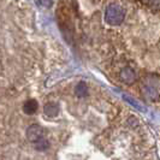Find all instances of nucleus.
Here are the masks:
<instances>
[{"label": "nucleus", "instance_id": "obj_8", "mask_svg": "<svg viewBox=\"0 0 160 160\" xmlns=\"http://www.w3.org/2000/svg\"><path fill=\"white\" fill-rule=\"evenodd\" d=\"M141 4H144V5H148L149 8H153L155 10H159L160 8V1H143Z\"/></svg>", "mask_w": 160, "mask_h": 160}, {"label": "nucleus", "instance_id": "obj_7", "mask_svg": "<svg viewBox=\"0 0 160 160\" xmlns=\"http://www.w3.org/2000/svg\"><path fill=\"white\" fill-rule=\"evenodd\" d=\"M34 147H35V149H38V151H45V149H47L48 147H49V143H48L47 140H45V138H41L39 140L38 142H35L34 143Z\"/></svg>", "mask_w": 160, "mask_h": 160}, {"label": "nucleus", "instance_id": "obj_2", "mask_svg": "<svg viewBox=\"0 0 160 160\" xmlns=\"http://www.w3.org/2000/svg\"><path fill=\"white\" fill-rule=\"evenodd\" d=\"M43 134H45V130H43V128L41 125H39V124H32L27 130V138L30 142L35 143L39 140L43 138Z\"/></svg>", "mask_w": 160, "mask_h": 160}, {"label": "nucleus", "instance_id": "obj_3", "mask_svg": "<svg viewBox=\"0 0 160 160\" xmlns=\"http://www.w3.org/2000/svg\"><path fill=\"white\" fill-rule=\"evenodd\" d=\"M120 80L127 84H132L136 81V73L131 68H124L120 71Z\"/></svg>", "mask_w": 160, "mask_h": 160}, {"label": "nucleus", "instance_id": "obj_1", "mask_svg": "<svg viewBox=\"0 0 160 160\" xmlns=\"http://www.w3.org/2000/svg\"><path fill=\"white\" fill-rule=\"evenodd\" d=\"M125 18V11L117 2L110 4L105 10V21L110 25H119Z\"/></svg>", "mask_w": 160, "mask_h": 160}, {"label": "nucleus", "instance_id": "obj_5", "mask_svg": "<svg viewBox=\"0 0 160 160\" xmlns=\"http://www.w3.org/2000/svg\"><path fill=\"white\" fill-rule=\"evenodd\" d=\"M38 107H39L38 101L34 100V99H30V100L25 101V104L23 106V111L25 114H34L38 111Z\"/></svg>", "mask_w": 160, "mask_h": 160}, {"label": "nucleus", "instance_id": "obj_6", "mask_svg": "<svg viewBox=\"0 0 160 160\" xmlns=\"http://www.w3.org/2000/svg\"><path fill=\"white\" fill-rule=\"evenodd\" d=\"M75 93H76V95L78 96V98H83V96H86L88 94V87L84 84V83H78L77 86H76V88H75Z\"/></svg>", "mask_w": 160, "mask_h": 160}, {"label": "nucleus", "instance_id": "obj_9", "mask_svg": "<svg viewBox=\"0 0 160 160\" xmlns=\"http://www.w3.org/2000/svg\"><path fill=\"white\" fill-rule=\"evenodd\" d=\"M38 4H40V5H43V6H49V5H52L53 2H52V1H39Z\"/></svg>", "mask_w": 160, "mask_h": 160}, {"label": "nucleus", "instance_id": "obj_4", "mask_svg": "<svg viewBox=\"0 0 160 160\" xmlns=\"http://www.w3.org/2000/svg\"><path fill=\"white\" fill-rule=\"evenodd\" d=\"M43 113L49 117V118H52V117H56L57 114L59 113V106L54 102H48V104L45 105V107H43Z\"/></svg>", "mask_w": 160, "mask_h": 160}]
</instances>
